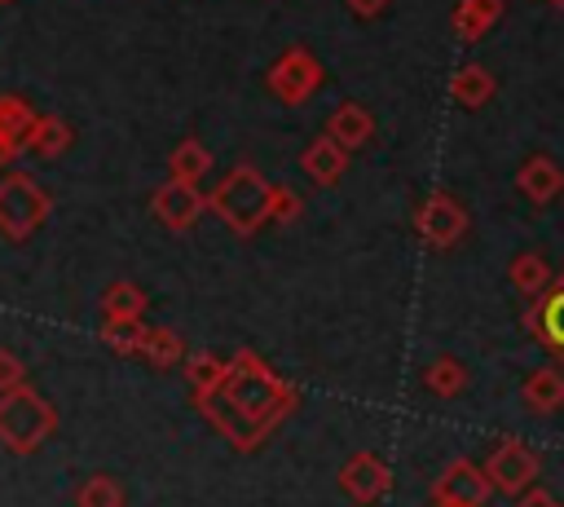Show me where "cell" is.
I'll list each match as a JSON object with an SVG mask.
<instances>
[{
    "mask_svg": "<svg viewBox=\"0 0 564 507\" xmlns=\"http://www.w3.org/2000/svg\"><path fill=\"white\" fill-rule=\"evenodd\" d=\"M167 172L198 185V181L212 172V150H207L198 137H185V141H176V150L167 154Z\"/></svg>",
    "mask_w": 564,
    "mask_h": 507,
    "instance_id": "21",
    "label": "cell"
},
{
    "mask_svg": "<svg viewBox=\"0 0 564 507\" xmlns=\"http://www.w3.org/2000/svg\"><path fill=\"white\" fill-rule=\"evenodd\" d=\"M520 401H524V410H533V414H555V410H564V370H560V366H538V370H529L524 384H520Z\"/></svg>",
    "mask_w": 564,
    "mask_h": 507,
    "instance_id": "14",
    "label": "cell"
},
{
    "mask_svg": "<svg viewBox=\"0 0 564 507\" xmlns=\"http://www.w3.org/2000/svg\"><path fill=\"white\" fill-rule=\"evenodd\" d=\"M35 119H40V115L26 106V97H18V93H0V137H4V141H13V145L26 150V132H31Z\"/></svg>",
    "mask_w": 564,
    "mask_h": 507,
    "instance_id": "25",
    "label": "cell"
},
{
    "mask_svg": "<svg viewBox=\"0 0 564 507\" xmlns=\"http://www.w3.org/2000/svg\"><path fill=\"white\" fill-rule=\"evenodd\" d=\"M344 4H348L357 18H379V13H383L392 0H344Z\"/></svg>",
    "mask_w": 564,
    "mask_h": 507,
    "instance_id": "31",
    "label": "cell"
},
{
    "mask_svg": "<svg viewBox=\"0 0 564 507\" xmlns=\"http://www.w3.org/2000/svg\"><path fill=\"white\" fill-rule=\"evenodd\" d=\"M423 388L432 392V397H458L463 388H467V366L458 362V357H449V353H441V357H432L427 362V370H423Z\"/></svg>",
    "mask_w": 564,
    "mask_h": 507,
    "instance_id": "20",
    "label": "cell"
},
{
    "mask_svg": "<svg viewBox=\"0 0 564 507\" xmlns=\"http://www.w3.org/2000/svg\"><path fill=\"white\" fill-rule=\"evenodd\" d=\"M0 4H9V0H0Z\"/></svg>",
    "mask_w": 564,
    "mask_h": 507,
    "instance_id": "35",
    "label": "cell"
},
{
    "mask_svg": "<svg viewBox=\"0 0 564 507\" xmlns=\"http://www.w3.org/2000/svg\"><path fill=\"white\" fill-rule=\"evenodd\" d=\"M322 79H326V71H322V62L304 48V44H291L273 66H269V75H264V88L282 101V106H304L317 88H322Z\"/></svg>",
    "mask_w": 564,
    "mask_h": 507,
    "instance_id": "6",
    "label": "cell"
},
{
    "mask_svg": "<svg viewBox=\"0 0 564 507\" xmlns=\"http://www.w3.org/2000/svg\"><path fill=\"white\" fill-rule=\"evenodd\" d=\"M516 190L533 203V207H551L564 194V168L551 154H529L516 168Z\"/></svg>",
    "mask_w": 564,
    "mask_h": 507,
    "instance_id": "12",
    "label": "cell"
},
{
    "mask_svg": "<svg viewBox=\"0 0 564 507\" xmlns=\"http://www.w3.org/2000/svg\"><path fill=\"white\" fill-rule=\"evenodd\" d=\"M300 406V392L291 379H282L260 353L238 348L225 366V375L194 392V410L234 445V450H256L264 436Z\"/></svg>",
    "mask_w": 564,
    "mask_h": 507,
    "instance_id": "1",
    "label": "cell"
},
{
    "mask_svg": "<svg viewBox=\"0 0 564 507\" xmlns=\"http://www.w3.org/2000/svg\"><path fill=\"white\" fill-rule=\"evenodd\" d=\"M18 154H26V150H22V145H13V141H4V137H0V172H9V168H13V159H18Z\"/></svg>",
    "mask_w": 564,
    "mask_h": 507,
    "instance_id": "32",
    "label": "cell"
},
{
    "mask_svg": "<svg viewBox=\"0 0 564 507\" xmlns=\"http://www.w3.org/2000/svg\"><path fill=\"white\" fill-rule=\"evenodd\" d=\"M145 304H150L145 291L128 278H119L101 291V317H145Z\"/></svg>",
    "mask_w": 564,
    "mask_h": 507,
    "instance_id": "24",
    "label": "cell"
},
{
    "mask_svg": "<svg viewBox=\"0 0 564 507\" xmlns=\"http://www.w3.org/2000/svg\"><path fill=\"white\" fill-rule=\"evenodd\" d=\"M507 278H511V287L520 291V295H542L551 282H555V273H551V265H546V256H538V251H520V256H511V265H507Z\"/></svg>",
    "mask_w": 564,
    "mask_h": 507,
    "instance_id": "19",
    "label": "cell"
},
{
    "mask_svg": "<svg viewBox=\"0 0 564 507\" xmlns=\"http://www.w3.org/2000/svg\"><path fill=\"white\" fill-rule=\"evenodd\" d=\"M494 93H498V79H494V71L480 66V62H463V66L449 75V97H454L463 110H480V106H489Z\"/></svg>",
    "mask_w": 564,
    "mask_h": 507,
    "instance_id": "15",
    "label": "cell"
},
{
    "mask_svg": "<svg viewBox=\"0 0 564 507\" xmlns=\"http://www.w3.org/2000/svg\"><path fill=\"white\" fill-rule=\"evenodd\" d=\"M300 212H304V198L291 185H273V194H269V220L273 225H291V220H300Z\"/></svg>",
    "mask_w": 564,
    "mask_h": 507,
    "instance_id": "28",
    "label": "cell"
},
{
    "mask_svg": "<svg viewBox=\"0 0 564 507\" xmlns=\"http://www.w3.org/2000/svg\"><path fill=\"white\" fill-rule=\"evenodd\" d=\"M432 507H471V503H454V498H432Z\"/></svg>",
    "mask_w": 564,
    "mask_h": 507,
    "instance_id": "33",
    "label": "cell"
},
{
    "mask_svg": "<svg viewBox=\"0 0 564 507\" xmlns=\"http://www.w3.org/2000/svg\"><path fill=\"white\" fill-rule=\"evenodd\" d=\"M145 322L141 317H101V339H106V348L110 353H119V357H132V353H141L145 348Z\"/></svg>",
    "mask_w": 564,
    "mask_h": 507,
    "instance_id": "23",
    "label": "cell"
},
{
    "mask_svg": "<svg viewBox=\"0 0 564 507\" xmlns=\"http://www.w3.org/2000/svg\"><path fill=\"white\" fill-rule=\"evenodd\" d=\"M70 141H75V128H70L62 115H40V119L31 123V132H26V154H35V159H57Z\"/></svg>",
    "mask_w": 564,
    "mask_h": 507,
    "instance_id": "18",
    "label": "cell"
},
{
    "mask_svg": "<svg viewBox=\"0 0 564 507\" xmlns=\"http://www.w3.org/2000/svg\"><path fill=\"white\" fill-rule=\"evenodd\" d=\"M494 494L498 489H494L485 463H471V459H449L441 467V476L432 481V498H454V503H471V507H485Z\"/></svg>",
    "mask_w": 564,
    "mask_h": 507,
    "instance_id": "10",
    "label": "cell"
},
{
    "mask_svg": "<svg viewBox=\"0 0 564 507\" xmlns=\"http://www.w3.org/2000/svg\"><path fill=\"white\" fill-rule=\"evenodd\" d=\"M269 194H273V185L256 172V168H247V163H238L234 172H225V181L212 190V212L234 229V234H256L264 220H269Z\"/></svg>",
    "mask_w": 564,
    "mask_h": 507,
    "instance_id": "3",
    "label": "cell"
},
{
    "mask_svg": "<svg viewBox=\"0 0 564 507\" xmlns=\"http://www.w3.org/2000/svg\"><path fill=\"white\" fill-rule=\"evenodd\" d=\"M150 207H154V216H159V225H167L172 234H185V229H194V220L212 207L207 203V194L194 185V181H181V176H167L154 194H150Z\"/></svg>",
    "mask_w": 564,
    "mask_h": 507,
    "instance_id": "9",
    "label": "cell"
},
{
    "mask_svg": "<svg viewBox=\"0 0 564 507\" xmlns=\"http://www.w3.org/2000/svg\"><path fill=\"white\" fill-rule=\"evenodd\" d=\"M326 132H330L344 150H361V145L375 137V115H370L361 101H339V106L326 115Z\"/></svg>",
    "mask_w": 564,
    "mask_h": 507,
    "instance_id": "16",
    "label": "cell"
},
{
    "mask_svg": "<svg viewBox=\"0 0 564 507\" xmlns=\"http://www.w3.org/2000/svg\"><path fill=\"white\" fill-rule=\"evenodd\" d=\"M26 384V362L13 353V348H0V392Z\"/></svg>",
    "mask_w": 564,
    "mask_h": 507,
    "instance_id": "29",
    "label": "cell"
},
{
    "mask_svg": "<svg viewBox=\"0 0 564 507\" xmlns=\"http://www.w3.org/2000/svg\"><path fill=\"white\" fill-rule=\"evenodd\" d=\"M225 366H229V357H216L212 348H198V353H189V357H185V384H189V392H203V388H212V384L225 375Z\"/></svg>",
    "mask_w": 564,
    "mask_h": 507,
    "instance_id": "27",
    "label": "cell"
},
{
    "mask_svg": "<svg viewBox=\"0 0 564 507\" xmlns=\"http://www.w3.org/2000/svg\"><path fill=\"white\" fill-rule=\"evenodd\" d=\"M502 18V0H458L449 13V26L463 44H476L494 31V22Z\"/></svg>",
    "mask_w": 564,
    "mask_h": 507,
    "instance_id": "17",
    "label": "cell"
},
{
    "mask_svg": "<svg viewBox=\"0 0 564 507\" xmlns=\"http://www.w3.org/2000/svg\"><path fill=\"white\" fill-rule=\"evenodd\" d=\"M75 507H123V485H119L115 476L97 472V476L79 481V489H75Z\"/></svg>",
    "mask_w": 564,
    "mask_h": 507,
    "instance_id": "26",
    "label": "cell"
},
{
    "mask_svg": "<svg viewBox=\"0 0 564 507\" xmlns=\"http://www.w3.org/2000/svg\"><path fill=\"white\" fill-rule=\"evenodd\" d=\"M485 472H489V481H494L498 494L520 498V494L538 481L542 459H538V450H533L529 441H520V436H498V441L489 445V454H485Z\"/></svg>",
    "mask_w": 564,
    "mask_h": 507,
    "instance_id": "5",
    "label": "cell"
},
{
    "mask_svg": "<svg viewBox=\"0 0 564 507\" xmlns=\"http://www.w3.org/2000/svg\"><path fill=\"white\" fill-rule=\"evenodd\" d=\"M414 234L427 242V247H436V251H449L463 234H467V207L454 198V194H445V190H432L419 207H414Z\"/></svg>",
    "mask_w": 564,
    "mask_h": 507,
    "instance_id": "7",
    "label": "cell"
},
{
    "mask_svg": "<svg viewBox=\"0 0 564 507\" xmlns=\"http://www.w3.org/2000/svg\"><path fill=\"white\" fill-rule=\"evenodd\" d=\"M348 154H352V150H344L330 132H322V137H313V141L300 150V172H304L313 185L330 190V185H339V176L348 172Z\"/></svg>",
    "mask_w": 564,
    "mask_h": 507,
    "instance_id": "13",
    "label": "cell"
},
{
    "mask_svg": "<svg viewBox=\"0 0 564 507\" xmlns=\"http://www.w3.org/2000/svg\"><path fill=\"white\" fill-rule=\"evenodd\" d=\"M57 428V410L31 384L0 392V445L9 454H35Z\"/></svg>",
    "mask_w": 564,
    "mask_h": 507,
    "instance_id": "2",
    "label": "cell"
},
{
    "mask_svg": "<svg viewBox=\"0 0 564 507\" xmlns=\"http://www.w3.org/2000/svg\"><path fill=\"white\" fill-rule=\"evenodd\" d=\"M516 507H564V503H560L551 489H533V485H529V489L516 498Z\"/></svg>",
    "mask_w": 564,
    "mask_h": 507,
    "instance_id": "30",
    "label": "cell"
},
{
    "mask_svg": "<svg viewBox=\"0 0 564 507\" xmlns=\"http://www.w3.org/2000/svg\"><path fill=\"white\" fill-rule=\"evenodd\" d=\"M524 331L564 366V273H555V282L524 304Z\"/></svg>",
    "mask_w": 564,
    "mask_h": 507,
    "instance_id": "8",
    "label": "cell"
},
{
    "mask_svg": "<svg viewBox=\"0 0 564 507\" xmlns=\"http://www.w3.org/2000/svg\"><path fill=\"white\" fill-rule=\"evenodd\" d=\"M339 489H344L357 507H370V503H379V498L392 489V472H388V463H383L379 454L357 450V454L339 467Z\"/></svg>",
    "mask_w": 564,
    "mask_h": 507,
    "instance_id": "11",
    "label": "cell"
},
{
    "mask_svg": "<svg viewBox=\"0 0 564 507\" xmlns=\"http://www.w3.org/2000/svg\"><path fill=\"white\" fill-rule=\"evenodd\" d=\"M546 4H555V9H564V0H546Z\"/></svg>",
    "mask_w": 564,
    "mask_h": 507,
    "instance_id": "34",
    "label": "cell"
},
{
    "mask_svg": "<svg viewBox=\"0 0 564 507\" xmlns=\"http://www.w3.org/2000/svg\"><path fill=\"white\" fill-rule=\"evenodd\" d=\"M53 212V198L40 181H31L26 172H9L0 181V234L9 242H26Z\"/></svg>",
    "mask_w": 564,
    "mask_h": 507,
    "instance_id": "4",
    "label": "cell"
},
{
    "mask_svg": "<svg viewBox=\"0 0 564 507\" xmlns=\"http://www.w3.org/2000/svg\"><path fill=\"white\" fill-rule=\"evenodd\" d=\"M141 357H145L150 366H159V370H172V366H185L189 353H185V339H181L172 326H150Z\"/></svg>",
    "mask_w": 564,
    "mask_h": 507,
    "instance_id": "22",
    "label": "cell"
}]
</instances>
